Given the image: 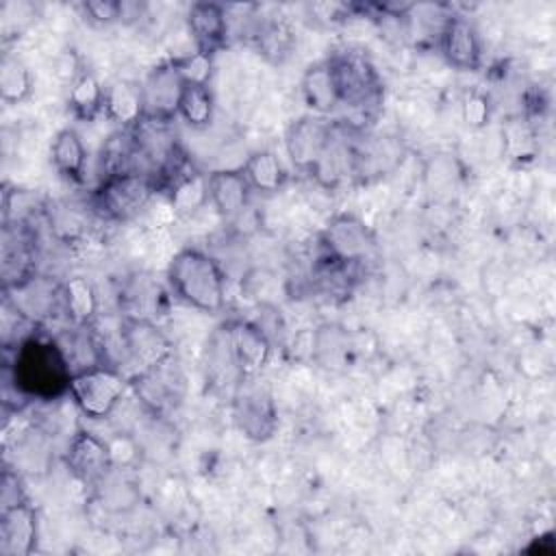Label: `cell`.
<instances>
[{
  "instance_id": "obj_1",
  "label": "cell",
  "mask_w": 556,
  "mask_h": 556,
  "mask_svg": "<svg viewBox=\"0 0 556 556\" xmlns=\"http://www.w3.org/2000/svg\"><path fill=\"white\" fill-rule=\"evenodd\" d=\"M11 380L28 400H54L70 391L72 371L54 339L30 337L15 348Z\"/></svg>"
},
{
  "instance_id": "obj_2",
  "label": "cell",
  "mask_w": 556,
  "mask_h": 556,
  "mask_svg": "<svg viewBox=\"0 0 556 556\" xmlns=\"http://www.w3.org/2000/svg\"><path fill=\"white\" fill-rule=\"evenodd\" d=\"M167 282L185 304L198 311L215 313L226 302V276L219 263L202 250L176 252L167 265Z\"/></svg>"
},
{
  "instance_id": "obj_3",
  "label": "cell",
  "mask_w": 556,
  "mask_h": 556,
  "mask_svg": "<svg viewBox=\"0 0 556 556\" xmlns=\"http://www.w3.org/2000/svg\"><path fill=\"white\" fill-rule=\"evenodd\" d=\"M334 78L339 106L354 113H374L382 98V83L374 63L356 50H343L326 59Z\"/></svg>"
},
{
  "instance_id": "obj_4",
  "label": "cell",
  "mask_w": 556,
  "mask_h": 556,
  "mask_svg": "<svg viewBox=\"0 0 556 556\" xmlns=\"http://www.w3.org/2000/svg\"><path fill=\"white\" fill-rule=\"evenodd\" d=\"M128 387L152 417H167L185 400L187 376L180 361L172 354L165 361L130 376Z\"/></svg>"
},
{
  "instance_id": "obj_5",
  "label": "cell",
  "mask_w": 556,
  "mask_h": 556,
  "mask_svg": "<svg viewBox=\"0 0 556 556\" xmlns=\"http://www.w3.org/2000/svg\"><path fill=\"white\" fill-rule=\"evenodd\" d=\"M232 417L245 439L263 443L278 428V410L271 389L261 376H243L232 389Z\"/></svg>"
},
{
  "instance_id": "obj_6",
  "label": "cell",
  "mask_w": 556,
  "mask_h": 556,
  "mask_svg": "<svg viewBox=\"0 0 556 556\" xmlns=\"http://www.w3.org/2000/svg\"><path fill=\"white\" fill-rule=\"evenodd\" d=\"M156 182L139 172L102 178L91 202L98 215L111 222H126L139 215L152 200Z\"/></svg>"
},
{
  "instance_id": "obj_7",
  "label": "cell",
  "mask_w": 556,
  "mask_h": 556,
  "mask_svg": "<svg viewBox=\"0 0 556 556\" xmlns=\"http://www.w3.org/2000/svg\"><path fill=\"white\" fill-rule=\"evenodd\" d=\"M321 248L334 261L350 267H365L378 258L374 232L356 215H334L321 235Z\"/></svg>"
},
{
  "instance_id": "obj_8",
  "label": "cell",
  "mask_w": 556,
  "mask_h": 556,
  "mask_svg": "<svg viewBox=\"0 0 556 556\" xmlns=\"http://www.w3.org/2000/svg\"><path fill=\"white\" fill-rule=\"evenodd\" d=\"M126 387L128 378H124L117 369L96 367L72 376L70 395L85 417L104 419L113 413Z\"/></svg>"
},
{
  "instance_id": "obj_9",
  "label": "cell",
  "mask_w": 556,
  "mask_h": 556,
  "mask_svg": "<svg viewBox=\"0 0 556 556\" xmlns=\"http://www.w3.org/2000/svg\"><path fill=\"white\" fill-rule=\"evenodd\" d=\"M117 332H119L122 363L132 365L130 376L143 371L174 354L169 339L161 332V328L154 321L122 317Z\"/></svg>"
},
{
  "instance_id": "obj_10",
  "label": "cell",
  "mask_w": 556,
  "mask_h": 556,
  "mask_svg": "<svg viewBox=\"0 0 556 556\" xmlns=\"http://www.w3.org/2000/svg\"><path fill=\"white\" fill-rule=\"evenodd\" d=\"M4 302L35 326L63 311V285L46 274H30L17 285L4 289Z\"/></svg>"
},
{
  "instance_id": "obj_11",
  "label": "cell",
  "mask_w": 556,
  "mask_h": 556,
  "mask_svg": "<svg viewBox=\"0 0 556 556\" xmlns=\"http://www.w3.org/2000/svg\"><path fill=\"white\" fill-rule=\"evenodd\" d=\"M332 128L334 122H328L321 115H302L293 119L285 132V150L293 167L311 174L332 137Z\"/></svg>"
},
{
  "instance_id": "obj_12",
  "label": "cell",
  "mask_w": 556,
  "mask_h": 556,
  "mask_svg": "<svg viewBox=\"0 0 556 556\" xmlns=\"http://www.w3.org/2000/svg\"><path fill=\"white\" fill-rule=\"evenodd\" d=\"M226 334L239 376H261L271 354V341L267 334L250 319L228 321Z\"/></svg>"
},
{
  "instance_id": "obj_13",
  "label": "cell",
  "mask_w": 556,
  "mask_h": 556,
  "mask_svg": "<svg viewBox=\"0 0 556 556\" xmlns=\"http://www.w3.org/2000/svg\"><path fill=\"white\" fill-rule=\"evenodd\" d=\"M67 469L85 484L98 486L115 467L109 456L106 441L89 430H78L65 452Z\"/></svg>"
},
{
  "instance_id": "obj_14",
  "label": "cell",
  "mask_w": 556,
  "mask_h": 556,
  "mask_svg": "<svg viewBox=\"0 0 556 556\" xmlns=\"http://www.w3.org/2000/svg\"><path fill=\"white\" fill-rule=\"evenodd\" d=\"M182 89H185V80L180 78L172 61H163L154 65L141 83L146 117L172 122L178 115Z\"/></svg>"
},
{
  "instance_id": "obj_15",
  "label": "cell",
  "mask_w": 556,
  "mask_h": 556,
  "mask_svg": "<svg viewBox=\"0 0 556 556\" xmlns=\"http://www.w3.org/2000/svg\"><path fill=\"white\" fill-rule=\"evenodd\" d=\"M37 543V513L30 502L0 508V554L28 556Z\"/></svg>"
},
{
  "instance_id": "obj_16",
  "label": "cell",
  "mask_w": 556,
  "mask_h": 556,
  "mask_svg": "<svg viewBox=\"0 0 556 556\" xmlns=\"http://www.w3.org/2000/svg\"><path fill=\"white\" fill-rule=\"evenodd\" d=\"M439 46L443 59L456 70H476L480 65V37L473 24L465 17L445 20L439 35Z\"/></svg>"
},
{
  "instance_id": "obj_17",
  "label": "cell",
  "mask_w": 556,
  "mask_h": 556,
  "mask_svg": "<svg viewBox=\"0 0 556 556\" xmlns=\"http://www.w3.org/2000/svg\"><path fill=\"white\" fill-rule=\"evenodd\" d=\"M117 300L122 317L154 321V317L163 313L165 291L152 276L135 274L124 280Z\"/></svg>"
},
{
  "instance_id": "obj_18",
  "label": "cell",
  "mask_w": 556,
  "mask_h": 556,
  "mask_svg": "<svg viewBox=\"0 0 556 556\" xmlns=\"http://www.w3.org/2000/svg\"><path fill=\"white\" fill-rule=\"evenodd\" d=\"M52 339L63 352L72 376L96 367H109L100 337L91 326H70Z\"/></svg>"
},
{
  "instance_id": "obj_19",
  "label": "cell",
  "mask_w": 556,
  "mask_h": 556,
  "mask_svg": "<svg viewBox=\"0 0 556 556\" xmlns=\"http://www.w3.org/2000/svg\"><path fill=\"white\" fill-rule=\"evenodd\" d=\"M187 28L198 50L213 54L226 43L228 13L217 2H193L187 11Z\"/></svg>"
},
{
  "instance_id": "obj_20",
  "label": "cell",
  "mask_w": 556,
  "mask_h": 556,
  "mask_svg": "<svg viewBox=\"0 0 556 556\" xmlns=\"http://www.w3.org/2000/svg\"><path fill=\"white\" fill-rule=\"evenodd\" d=\"M311 354L319 367L328 371H345L354 354L352 334L341 324L326 321L313 332Z\"/></svg>"
},
{
  "instance_id": "obj_21",
  "label": "cell",
  "mask_w": 556,
  "mask_h": 556,
  "mask_svg": "<svg viewBox=\"0 0 556 556\" xmlns=\"http://www.w3.org/2000/svg\"><path fill=\"white\" fill-rule=\"evenodd\" d=\"M104 115L119 128L130 130L146 117L141 83L117 78L104 87Z\"/></svg>"
},
{
  "instance_id": "obj_22",
  "label": "cell",
  "mask_w": 556,
  "mask_h": 556,
  "mask_svg": "<svg viewBox=\"0 0 556 556\" xmlns=\"http://www.w3.org/2000/svg\"><path fill=\"white\" fill-rule=\"evenodd\" d=\"M250 189L241 169H219L208 176V200L224 219H235L243 213Z\"/></svg>"
},
{
  "instance_id": "obj_23",
  "label": "cell",
  "mask_w": 556,
  "mask_h": 556,
  "mask_svg": "<svg viewBox=\"0 0 556 556\" xmlns=\"http://www.w3.org/2000/svg\"><path fill=\"white\" fill-rule=\"evenodd\" d=\"M300 89L306 106L315 115L324 117L339 109V96H337V87H334V78L328 61H319L311 65L302 76Z\"/></svg>"
},
{
  "instance_id": "obj_24",
  "label": "cell",
  "mask_w": 556,
  "mask_h": 556,
  "mask_svg": "<svg viewBox=\"0 0 556 556\" xmlns=\"http://www.w3.org/2000/svg\"><path fill=\"white\" fill-rule=\"evenodd\" d=\"M98 159H100L102 178L139 172V156H137L132 132L124 130V128L111 132L106 137V141L102 143Z\"/></svg>"
},
{
  "instance_id": "obj_25",
  "label": "cell",
  "mask_w": 556,
  "mask_h": 556,
  "mask_svg": "<svg viewBox=\"0 0 556 556\" xmlns=\"http://www.w3.org/2000/svg\"><path fill=\"white\" fill-rule=\"evenodd\" d=\"M63 313L72 326H91L98 315V295L87 278L74 276L63 282Z\"/></svg>"
},
{
  "instance_id": "obj_26",
  "label": "cell",
  "mask_w": 556,
  "mask_h": 556,
  "mask_svg": "<svg viewBox=\"0 0 556 556\" xmlns=\"http://www.w3.org/2000/svg\"><path fill=\"white\" fill-rule=\"evenodd\" d=\"M50 159L61 176L70 180H80L87 161V150L80 135L74 128L59 130L50 146Z\"/></svg>"
},
{
  "instance_id": "obj_27",
  "label": "cell",
  "mask_w": 556,
  "mask_h": 556,
  "mask_svg": "<svg viewBox=\"0 0 556 556\" xmlns=\"http://www.w3.org/2000/svg\"><path fill=\"white\" fill-rule=\"evenodd\" d=\"M241 172L248 178L250 187L261 191V193H274L287 180L285 167H282L280 159L271 150H256V152H252L248 156L245 165L241 167Z\"/></svg>"
},
{
  "instance_id": "obj_28",
  "label": "cell",
  "mask_w": 556,
  "mask_h": 556,
  "mask_svg": "<svg viewBox=\"0 0 556 556\" xmlns=\"http://www.w3.org/2000/svg\"><path fill=\"white\" fill-rule=\"evenodd\" d=\"M250 35L261 54L274 63L285 61L293 48V33L282 20H258Z\"/></svg>"
},
{
  "instance_id": "obj_29",
  "label": "cell",
  "mask_w": 556,
  "mask_h": 556,
  "mask_svg": "<svg viewBox=\"0 0 556 556\" xmlns=\"http://www.w3.org/2000/svg\"><path fill=\"white\" fill-rule=\"evenodd\" d=\"M169 206L178 215H189L208 202V176L187 169L169 189Z\"/></svg>"
},
{
  "instance_id": "obj_30",
  "label": "cell",
  "mask_w": 556,
  "mask_h": 556,
  "mask_svg": "<svg viewBox=\"0 0 556 556\" xmlns=\"http://www.w3.org/2000/svg\"><path fill=\"white\" fill-rule=\"evenodd\" d=\"M67 104H70V109L74 111L76 117L91 122L98 113L104 111V87H102V83L91 72H83L70 85Z\"/></svg>"
},
{
  "instance_id": "obj_31",
  "label": "cell",
  "mask_w": 556,
  "mask_h": 556,
  "mask_svg": "<svg viewBox=\"0 0 556 556\" xmlns=\"http://www.w3.org/2000/svg\"><path fill=\"white\" fill-rule=\"evenodd\" d=\"M33 91V76L26 63L13 54L0 59V98L7 104L24 102Z\"/></svg>"
},
{
  "instance_id": "obj_32",
  "label": "cell",
  "mask_w": 556,
  "mask_h": 556,
  "mask_svg": "<svg viewBox=\"0 0 556 556\" xmlns=\"http://www.w3.org/2000/svg\"><path fill=\"white\" fill-rule=\"evenodd\" d=\"M43 202L28 189H7L2 195V226H28L43 213Z\"/></svg>"
},
{
  "instance_id": "obj_33",
  "label": "cell",
  "mask_w": 556,
  "mask_h": 556,
  "mask_svg": "<svg viewBox=\"0 0 556 556\" xmlns=\"http://www.w3.org/2000/svg\"><path fill=\"white\" fill-rule=\"evenodd\" d=\"M215 100L208 89V85H185L178 115L187 122L191 128H206L213 122Z\"/></svg>"
},
{
  "instance_id": "obj_34",
  "label": "cell",
  "mask_w": 556,
  "mask_h": 556,
  "mask_svg": "<svg viewBox=\"0 0 556 556\" xmlns=\"http://www.w3.org/2000/svg\"><path fill=\"white\" fill-rule=\"evenodd\" d=\"M176 72L185 80V85H208L213 74V54L195 50L182 56L172 59Z\"/></svg>"
},
{
  "instance_id": "obj_35",
  "label": "cell",
  "mask_w": 556,
  "mask_h": 556,
  "mask_svg": "<svg viewBox=\"0 0 556 556\" xmlns=\"http://www.w3.org/2000/svg\"><path fill=\"white\" fill-rule=\"evenodd\" d=\"M460 115H463V122H465L469 128H482V126H486V122H489V117H491V100H489V96L482 93V91H469V93L463 98Z\"/></svg>"
},
{
  "instance_id": "obj_36",
  "label": "cell",
  "mask_w": 556,
  "mask_h": 556,
  "mask_svg": "<svg viewBox=\"0 0 556 556\" xmlns=\"http://www.w3.org/2000/svg\"><path fill=\"white\" fill-rule=\"evenodd\" d=\"M106 447H109V456H111L113 467L126 469L139 458V445L128 434H115V437L106 439Z\"/></svg>"
},
{
  "instance_id": "obj_37",
  "label": "cell",
  "mask_w": 556,
  "mask_h": 556,
  "mask_svg": "<svg viewBox=\"0 0 556 556\" xmlns=\"http://www.w3.org/2000/svg\"><path fill=\"white\" fill-rule=\"evenodd\" d=\"M85 17L93 24H113L119 22L122 2L119 0H87L80 4Z\"/></svg>"
},
{
  "instance_id": "obj_38",
  "label": "cell",
  "mask_w": 556,
  "mask_h": 556,
  "mask_svg": "<svg viewBox=\"0 0 556 556\" xmlns=\"http://www.w3.org/2000/svg\"><path fill=\"white\" fill-rule=\"evenodd\" d=\"M26 502V493L22 489V480L15 469L4 467L2 480H0V508H9L15 504Z\"/></svg>"
},
{
  "instance_id": "obj_39",
  "label": "cell",
  "mask_w": 556,
  "mask_h": 556,
  "mask_svg": "<svg viewBox=\"0 0 556 556\" xmlns=\"http://www.w3.org/2000/svg\"><path fill=\"white\" fill-rule=\"evenodd\" d=\"M54 76L59 78V80H70V85L83 74L80 70H78V59H76V54L74 52H63V54H59L56 56V61H54Z\"/></svg>"
}]
</instances>
